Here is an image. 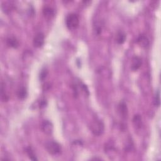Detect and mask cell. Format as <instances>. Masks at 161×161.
<instances>
[{"label":"cell","instance_id":"cell-12","mask_svg":"<svg viewBox=\"0 0 161 161\" xmlns=\"http://www.w3.org/2000/svg\"><path fill=\"white\" fill-rule=\"evenodd\" d=\"M17 96L19 99L24 100L27 96V91L26 88L24 87H21L19 88L17 91Z\"/></svg>","mask_w":161,"mask_h":161},{"label":"cell","instance_id":"cell-16","mask_svg":"<svg viewBox=\"0 0 161 161\" xmlns=\"http://www.w3.org/2000/svg\"><path fill=\"white\" fill-rule=\"evenodd\" d=\"M154 104L159 107L160 106V91L158 90L154 98Z\"/></svg>","mask_w":161,"mask_h":161},{"label":"cell","instance_id":"cell-2","mask_svg":"<svg viewBox=\"0 0 161 161\" xmlns=\"http://www.w3.org/2000/svg\"><path fill=\"white\" fill-rule=\"evenodd\" d=\"M91 129L94 135L100 136L104 131V125L101 121L96 119L93 120L91 125Z\"/></svg>","mask_w":161,"mask_h":161},{"label":"cell","instance_id":"cell-3","mask_svg":"<svg viewBox=\"0 0 161 161\" xmlns=\"http://www.w3.org/2000/svg\"><path fill=\"white\" fill-rule=\"evenodd\" d=\"M46 147L49 153L52 155H56L60 152L61 147L56 141H49L46 144Z\"/></svg>","mask_w":161,"mask_h":161},{"label":"cell","instance_id":"cell-1","mask_svg":"<svg viewBox=\"0 0 161 161\" xmlns=\"http://www.w3.org/2000/svg\"><path fill=\"white\" fill-rule=\"evenodd\" d=\"M66 24L68 28L70 30L76 29L79 24V18L76 13H71L68 15Z\"/></svg>","mask_w":161,"mask_h":161},{"label":"cell","instance_id":"cell-8","mask_svg":"<svg viewBox=\"0 0 161 161\" xmlns=\"http://www.w3.org/2000/svg\"><path fill=\"white\" fill-rule=\"evenodd\" d=\"M43 14H44V16L47 19H51L55 15V12L51 7L46 6L43 9Z\"/></svg>","mask_w":161,"mask_h":161},{"label":"cell","instance_id":"cell-11","mask_svg":"<svg viewBox=\"0 0 161 161\" xmlns=\"http://www.w3.org/2000/svg\"><path fill=\"white\" fill-rule=\"evenodd\" d=\"M6 43L8 46L13 48H17L19 46V42L15 37H9L7 38Z\"/></svg>","mask_w":161,"mask_h":161},{"label":"cell","instance_id":"cell-4","mask_svg":"<svg viewBox=\"0 0 161 161\" xmlns=\"http://www.w3.org/2000/svg\"><path fill=\"white\" fill-rule=\"evenodd\" d=\"M44 40H45L44 35L41 33V32H39V33L35 35V36L34 38V40H33L34 46L37 48H40L42 47V46L44 44Z\"/></svg>","mask_w":161,"mask_h":161},{"label":"cell","instance_id":"cell-13","mask_svg":"<svg viewBox=\"0 0 161 161\" xmlns=\"http://www.w3.org/2000/svg\"><path fill=\"white\" fill-rule=\"evenodd\" d=\"M133 122L136 128H141L142 126V123L141 116L138 115H135L133 119Z\"/></svg>","mask_w":161,"mask_h":161},{"label":"cell","instance_id":"cell-6","mask_svg":"<svg viewBox=\"0 0 161 161\" xmlns=\"http://www.w3.org/2000/svg\"><path fill=\"white\" fill-rule=\"evenodd\" d=\"M142 66V59L137 56H135L132 59L131 69L133 71H137Z\"/></svg>","mask_w":161,"mask_h":161},{"label":"cell","instance_id":"cell-17","mask_svg":"<svg viewBox=\"0 0 161 161\" xmlns=\"http://www.w3.org/2000/svg\"><path fill=\"white\" fill-rule=\"evenodd\" d=\"M47 104V102L45 101V100H42L40 101V108H44V107H45Z\"/></svg>","mask_w":161,"mask_h":161},{"label":"cell","instance_id":"cell-14","mask_svg":"<svg viewBox=\"0 0 161 161\" xmlns=\"http://www.w3.org/2000/svg\"><path fill=\"white\" fill-rule=\"evenodd\" d=\"M26 152L29 158L32 160H37L36 156L33 150L31 149V147H28L26 148Z\"/></svg>","mask_w":161,"mask_h":161},{"label":"cell","instance_id":"cell-15","mask_svg":"<svg viewBox=\"0 0 161 161\" xmlns=\"http://www.w3.org/2000/svg\"><path fill=\"white\" fill-rule=\"evenodd\" d=\"M47 74H48L47 69L46 68H44L41 71V72L40 73V76H39L40 79L41 81H44L46 78Z\"/></svg>","mask_w":161,"mask_h":161},{"label":"cell","instance_id":"cell-5","mask_svg":"<svg viewBox=\"0 0 161 161\" xmlns=\"http://www.w3.org/2000/svg\"><path fill=\"white\" fill-rule=\"evenodd\" d=\"M41 128L43 132L47 135H50L53 132V126L52 123L49 120H45L42 122Z\"/></svg>","mask_w":161,"mask_h":161},{"label":"cell","instance_id":"cell-9","mask_svg":"<svg viewBox=\"0 0 161 161\" xmlns=\"http://www.w3.org/2000/svg\"><path fill=\"white\" fill-rule=\"evenodd\" d=\"M119 110L122 116L124 118V119H126L128 115V108L126 106V104L125 102L122 101L119 104Z\"/></svg>","mask_w":161,"mask_h":161},{"label":"cell","instance_id":"cell-7","mask_svg":"<svg viewBox=\"0 0 161 161\" xmlns=\"http://www.w3.org/2000/svg\"><path fill=\"white\" fill-rule=\"evenodd\" d=\"M138 44L142 47H147L149 45V41L147 37L145 35H140L137 39Z\"/></svg>","mask_w":161,"mask_h":161},{"label":"cell","instance_id":"cell-10","mask_svg":"<svg viewBox=\"0 0 161 161\" xmlns=\"http://www.w3.org/2000/svg\"><path fill=\"white\" fill-rule=\"evenodd\" d=\"M126 34L124 32L120 31L117 33L116 37V41L119 44H123L126 40Z\"/></svg>","mask_w":161,"mask_h":161}]
</instances>
